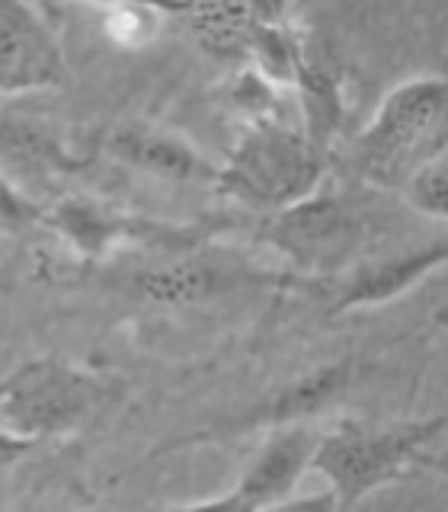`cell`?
<instances>
[{
	"label": "cell",
	"instance_id": "6da1fadb",
	"mask_svg": "<svg viewBox=\"0 0 448 512\" xmlns=\"http://www.w3.org/2000/svg\"><path fill=\"white\" fill-rule=\"evenodd\" d=\"M445 436V416H423L388 426L340 423L333 432H320L311 471L327 480L333 509H356L375 490L436 461V445Z\"/></svg>",
	"mask_w": 448,
	"mask_h": 512
},
{
	"label": "cell",
	"instance_id": "7a4b0ae2",
	"mask_svg": "<svg viewBox=\"0 0 448 512\" xmlns=\"http://www.w3.org/2000/svg\"><path fill=\"white\" fill-rule=\"evenodd\" d=\"M448 87L420 74L384 93L375 116L349 141L346 164L365 186L397 192L426 157L445 151Z\"/></svg>",
	"mask_w": 448,
	"mask_h": 512
},
{
	"label": "cell",
	"instance_id": "3957f363",
	"mask_svg": "<svg viewBox=\"0 0 448 512\" xmlns=\"http://www.w3.org/2000/svg\"><path fill=\"white\" fill-rule=\"evenodd\" d=\"M327 164L330 157L320 154L301 128L269 116L244 122L212 186L221 199L269 215L314 192L324 183Z\"/></svg>",
	"mask_w": 448,
	"mask_h": 512
},
{
	"label": "cell",
	"instance_id": "277c9868",
	"mask_svg": "<svg viewBox=\"0 0 448 512\" xmlns=\"http://www.w3.org/2000/svg\"><path fill=\"white\" fill-rule=\"evenodd\" d=\"M112 394L116 381L90 368L58 356L29 359L0 381V429L29 442L74 436L109 404Z\"/></svg>",
	"mask_w": 448,
	"mask_h": 512
},
{
	"label": "cell",
	"instance_id": "5b68a950",
	"mask_svg": "<svg viewBox=\"0 0 448 512\" xmlns=\"http://www.w3.org/2000/svg\"><path fill=\"white\" fill-rule=\"evenodd\" d=\"M260 237L295 266L298 279H333L365 256L372 244V221L359 202L320 183L304 199L269 212Z\"/></svg>",
	"mask_w": 448,
	"mask_h": 512
},
{
	"label": "cell",
	"instance_id": "8992f818",
	"mask_svg": "<svg viewBox=\"0 0 448 512\" xmlns=\"http://www.w3.org/2000/svg\"><path fill=\"white\" fill-rule=\"evenodd\" d=\"M154 260H144L122 269L116 282L128 295L157 308H192L215 298H228L250 288L285 285L292 276L253 266L234 250H215L205 240L173 250H151Z\"/></svg>",
	"mask_w": 448,
	"mask_h": 512
},
{
	"label": "cell",
	"instance_id": "52a82bcc",
	"mask_svg": "<svg viewBox=\"0 0 448 512\" xmlns=\"http://www.w3.org/2000/svg\"><path fill=\"white\" fill-rule=\"evenodd\" d=\"M39 228L61 237L84 260H109L112 253L125 247L173 250L202 240L199 228H189V224L132 215L109 202H96L84 196H64L42 208Z\"/></svg>",
	"mask_w": 448,
	"mask_h": 512
},
{
	"label": "cell",
	"instance_id": "ba28073f",
	"mask_svg": "<svg viewBox=\"0 0 448 512\" xmlns=\"http://www.w3.org/2000/svg\"><path fill=\"white\" fill-rule=\"evenodd\" d=\"M320 439V429L308 420L282 423L266 429L263 445L256 448L250 464L221 496L192 500L180 509H228V512H256L282 509L292 503V493L311 474V458Z\"/></svg>",
	"mask_w": 448,
	"mask_h": 512
},
{
	"label": "cell",
	"instance_id": "9c48e42d",
	"mask_svg": "<svg viewBox=\"0 0 448 512\" xmlns=\"http://www.w3.org/2000/svg\"><path fill=\"white\" fill-rule=\"evenodd\" d=\"M352 378H356V362L352 359H336L330 365H320V368H314V372L298 375L295 381L279 384L276 391L266 394L263 400H256V404H250L244 413L224 416L221 423L196 432V436L164 445V452H173V448H183V445L215 442V439H237V436H244V432H253V429L266 432V429L282 426V423L311 420L314 413L330 407L333 400L349 388Z\"/></svg>",
	"mask_w": 448,
	"mask_h": 512
},
{
	"label": "cell",
	"instance_id": "30bf717a",
	"mask_svg": "<svg viewBox=\"0 0 448 512\" xmlns=\"http://www.w3.org/2000/svg\"><path fill=\"white\" fill-rule=\"evenodd\" d=\"M64 84L68 61L55 32L26 0H0V100Z\"/></svg>",
	"mask_w": 448,
	"mask_h": 512
},
{
	"label": "cell",
	"instance_id": "8fae6325",
	"mask_svg": "<svg viewBox=\"0 0 448 512\" xmlns=\"http://www.w3.org/2000/svg\"><path fill=\"white\" fill-rule=\"evenodd\" d=\"M84 167L87 157L77 154L52 125L0 106V176H7L29 199L39 202L52 196Z\"/></svg>",
	"mask_w": 448,
	"mask_h": 512
},
{
	"label": "cell",
	"instance_id": "7c38bea8",
	"mask_svg": "<svg viewBox=\"0 0 448 512\" xmlns=\"http://www.w3.org/2000/svg\"><path fill=\"white\" fill-rule=\"evenodd\" d=\"M106 154L128 170L176 186L215 183L218 173V164H212L189 138L148 122H125L112 128L106 138Z\"/></svg>",
	"mask_w": 448,
	"mask_h": 512
},
{
	"label": "cell",
	"instance_id": "4fadbf2b",
	"mask_svg": "<svg viewBox=\"0 0 448 512\" xmlns=\"http://www.w3.org/2000/svg\"><path fill=\"white\" fill-rule=\"evenodd\" d=\"M448 260L445 237H436L426 247H416L394 256H362L359 263L343 269L336 279V298L333 311H356V308H375V304H388L420 285L426 276L442 269Z\"/></svg>",
	"mask_w": 448,
	"mask_h": 512
},
{
	"label": "cell",
	"instance_id": "5bb4252c",
	"mask_svg": "<svg viewBox=\"0 0 448 512\" xmlns=\"http://www.w3.org/2000/svg\"><path fill=\"white\" fill-rule=\"evenodd\" d=\"M292 87L298 90V109H301L298 128L320 154L330 157L336 138L343 132V122H346L343 74L304 42V55H301Z\"/></svg>",
	"mask_w": 448,
	"mask_h": 512
},
{
	"label": "cell",
	"instance_id": "9a60e30c",
	"mask_svg": "<svg viewBox=\"0 0 448 512\" xmlns=\"http://www.w3.org/2000/svg\"><path fill=\"white\" fill-rule=\"evenodd\" d=\"M199 45L215 58H244L263 20L247 0H189L186 13Z\"/></svg>",
	"mask_w": 448,
	"mask_h": 512
},
{
	"label": "cell",
	"instance_id": "2e32d148",
	"mask_svg": "<svg viewBox=\"0 0 448 512\" xmlns=\"http://www.w3.org/2000/svg\"><path fill=\"white\" fill-rule=\"evenodd\" d=\"M400 196L407 199L413 212H420L429 221H445L448 218V160L445 151L426 157L420 167H416L404 186L397 189Z\"/></svg>",
	"mask_w": 448,
	"mask_h": 512
},
{
	"label": "cell",
	"instance_id": "e0dca14e",
	"mask_svg": "<svg viewBox=\"0 0 448 512\" xmlns=\"http://www.w3.org/2000/svg\"><path fill=\"white\" fill-rule=\"evenodd\" d=\"M157 16L160 10L141 7V4H122L103 10V29L109 42L122 52H138L157 36Z\"/></svg>",
	"mask_w": 448,
	"mask_h": 512
},
{
	"label": "cell",
	"instance_id": "ac0fdd59",
	"mask_svg": "<svg viewBox=\"0 0 448 512\" xmlns=\"http://www.w3.org/2000/svg\"><path fill=\"white\" fill-rule=\"evenodd\" d=\"M224 100L234 112H240L244 122H256V119H269V116H279V106H276V84H269L266 77H260L253 68H247L244 74H237L231 80L228 93Z\"/></svg>",
	"mask_w": 448,
	"mask_h": 512
},
{
	"label": "cell",
	"instance_id": "d6986e66",
	"mask_svg": "<svg viewBox=\"0 0 448 512\" xmlns=\"http://www.w3.org/2000/svg\"><path fill=\"white\" fill-rule=\"evenodd\" d=\"M42 202L29 199L7 176H0V237H20L39 228Z\"/></svg>",
	"mask_w": 448,
	"mask_h": 512
},
{
	"label": "cell",
	"instance_id": "ffe728a7",
	"mask_svg": "<svg viewBox=\"0 0 448 512\" xmlns=\"http://www.w3.org/2000/svg\"><path fill=\"white\" fill-rule=\"evenodd\" d=\"M32 445H36V442L20 439V436H13V432L0 429V480H4L16 468V464H20L32 452Z\"/></svg>",
	"mask_w": 448,
	"mask_h": 512
},
{
	"label": "cell",
	"instance_id": "44dd1931",
	"mask_svg": "<svg viewBox=\"0 0 448 512\" xmlns=\"http://www.w3.org/2000/svg\"><path fill=\"white\" fill-rule=\"evenodd\" d=\"M84 4H96L100 10H106V7H122V4H141V7H154V10H160V13L183 16L189 0H84Z\"/></svg>",
	"mask_w": 448,
	"mask_h": 512
},
{
	"label": "cell",
	"instance_id": "7402d4cb",
	"mask_svg": "<svg viewBox=\"0 0 448 512\" xmlns=\"http://www.w3.org/2000/svg\"><path fill=\"white\" fill-rule=\"evenodd\" d=\"M247 4L256 10L263 23H282L288 20V0H247Z\"/></svg>",
	"mask_w": 448,
	"mask_h": 512
}]
</instances>
